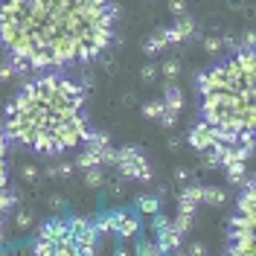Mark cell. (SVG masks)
Masks as SVG:
<instances>
[{
	"label": "cell",
	"instance_id": "6da1fadb",
	"mask_svg": "<svg viewBox=\"0 0 256 256\" xmlns=\"http://www.w3.org/2000/svg\"><path fill=\"white\" fill-rule=\"evenodd\" d=\"M116 32L108 0H12L0 3V44L30 70H62L99 58Z\"/></svg>",
	"mask_w": 256,
	"mask_h": 256
},
{
	"label": "cell",
	"instance_id": "7a4b0ae2",
	"mask_svg": "<svg viewBox=\"0 0 256 256\" xmlns=\"http://www.w3.org/2000/svg\"><path fill=\"white\" fill-rule=\"evenodd\" d=\"M3 137L44 158H58L88 143L84 84L62 73H44L18 90L3 114Z\"/></svg>",
	"mask_w": 256,
	"mask_h": 256
},
{
	"label": "cell",
	"instance_id": "3957f363",
	"mask_svg": "<svg viewBox=\"0 0 256 256\" xmlns=\"http://www.w3.org/2000/svg\"><path fill=\"white\" fill-rule=\"evenodd\" d=\"M201 122L236 140H254L256 131V52L242 50L195 73Z\"/></svg>",
	"mask_w": 256,
	"mask_h": 256
},
{
	"label": "cell",
	"instance_id": "277c9868",
	"mask_svg": "<svg viewBox=\"0 0 256 256\" xmlns=\"http://www.w3.org/2000/svg\"><path fill=\"white\" fill-rule=\"evenodd\" d=\"M99 233L90 218H47L35 230L32 256H96Z\"/></svg>",
	"mask_w": 256,
	"mask_h": 256
},
{
	"label": "cell",
	"instance_id": "5b68a950",
	"mask_svg": "<svg viewBox=\"0 0 256 256\" xmlns=\"http://www.w3.org/2000/svg\"><path fill=\"white\" fill-rule=\"evenodd\" d=\"M256 244V186L254 178L242 186V195L236 201V212L230 218V242L227 256H254Z\"/></svg>",
	"mask_w": 256,
	"mask_h": 256
},
{
	"label": "cell",
	"instance_id": "8992f818",
	"mask_svg": "<svg viewBox=\"0 0 256 256\" xmlns=\"http://www.w3.org/2000/svg\"><path fill=\"white\" fill-rule=\"evenodd\" d=\"M114 166L120 169V175L126 178V180H140V184H148V180L154 178L148 158L143 154V148H137V146L116 148V163H114Z\"/></svg>",
	"mask_w": 256,
	"mask_h": 256
},
{
	"label": "cell",
	"instance_id": "52a82bcc",
	"mask_svg": "<svg viewBox=\"0 0 256 256\" xmlns=\"http://www.w3.org/2000/svg\"><path fill=\"white\" fill-rule=\"evenodd\" d=\"M12 204H18V192L12 190V180H9V140L0 131V222Z\"/></svg>",
	"mask_w": 256,
	"mask_h": 256
},
{
	"label": "cell",
	"instance_id": "ba28073f",
	"mask_svg": "<svg viewBox=\"0 0 256 256\" xmlns=\"http://www.w3.org/2000/svg\"><path fill=\"white\" fill-rule=\"evenodd\" d=\"M224 137H227V134H218L216 128L204 126V122L198 120V122H195V126L190 128V134H186V143H190L192 148L198 152V154H207V152H212L216 146L222 143Z\"/></svg>",
	"mask_w": 256,
	"mask_h": 256
},
{
	"label": "cell",
	"instance_id": "9c48e42d",
	"mask_svg": "<svg viewBox=\"0 0 256 256\" xmlns=\"http://www.w3.org/2000/svg\"><path fill=\"white\" fill-rule=\"evenodd\" d=\"M154 230H158V244L160 254H175V250H180V233H178L175 227H172V218H166V216H154Z\"/></svg>",
	"mask_w": 256,
	"mask_h": 256
},
{
	"label": "cell",
	"instance_id": "30bf717a",
	"mask_svg": "<svg viewBox=\"0 0 256 256\" xmlns=\"http://www.w3.org/2000/svg\"><path fill=\"white\" fill-rule=\"evenodd\" d=\"M114 233L120 239H134L140 233V218L137 212H128V210H114Z\"/></svg>",
	"mask_w": 256,
	"mask_h": 256
},
{
	"label": "cell",
	"instance_id": "8fae6325",
	"mask_svg": "<svg viewBox=\"0 0 256 256\" xmlns=\"http://www.w3.org/2000/svg\"><path fill=\"white\" fill-rule=\"evenodd\" d=\"M195 30H198L195 18H192V15H180L172 26H166L163 32H166V41H169V44H180V41L192 38V35H195Z\"/></svg>",
	"mask_w": 256,
	"mask_h": 256
},
{
	"label": "cell",
	"instance_id": "7c38bea8",
	"mask_svg": "<svg viewBox=\"0 0 256 256\" xmlns=\"http://www.w3.org/2000/svg\"><path fill=\"white\" fill-rule=\"evenodd\" d=\"M198 204H201V184H186L178 198V216H195Z\"/></svg>",
	"mask_w": 256,
	"mask_h": 256
},
{
	"label": "cell",
	"instance_id": "4fadbf2b",
	"mask_svg": "<svg viewBox=\"0 0 256 256\" xmlns=\"http://www.w3.org/2000/svg\"><path fill=\"white\" fill-rule=\"evenodd\" d=\"M163 108L169 114H178L180 116V108H184V94H180V88L178 84H166V94H163Z\"/></svg>",
	"mask_w": 256,
	"mask_h": 256
},
{
	"label": "cell",
	"instance_id": "5bb4252c",
	"mask_svg": "<svg viewBox=\"0 0 256 256\" xmlns=\"http://www.w3.org/2000/svg\"><path fill=\"white\" fill-rule=\"evenodd\" d=\"M102 152H96V148H82V154H76V166H79L82 172H88V169H99L102 166V160H99Z\"/></svg>",
	"mask_w": 256,
	"mask_h": 256
},
{
	"label": "cell",
	"instance_id": "9a60e30c",
	"mask_svg": "<svg viewBox=\"0 0 256 256\" xmlns=\"http://www.w3.org/2000/svg\"><path fill=\"white\" fill-rule=\"evenodd\" d=\"M201 204L224 207V204H227V192H224L222 186H201Z\"/></svg>",
	"mask_w": 256,
	"mask_h": 256
},
{
	"label": "cell",
	"instance_id": "2e32d148",
	"mask_svg": "<svg viewBox=\"0 0 256 256\" xmlns=\"http://www.w3.org/2000/svg\"><path fill=\"white\" fill-rule=\"evenodd\" d=\"M169 47V41H166V32L163 30H158L154 35H148L143 41V52L146 56H154V52H160V50H166Z\"/></svg>",
	"mask_w": 256,
	"mask_h": 256
},
{
	"label": "cell",
	"instance_id": "e0dca14e",
	"mask_svg": "<svg viewBox=\"0 0 256 256\" xmlns=\"http://www.w3.org/2000/svg\"><path fill=\"white\" fill-rule=\"evenodd\" d=\"M137 210L146 212V216H158L160 212V198L158 195H140V198H137Z\"/></svg>",
	"mask_w": 256,
	"mask_h": 256
},
{
	"label": "cell",
	"instance_id": "ac0fdd59",
	"mask_svg": "<svg viewBox=\"0 0 256 256\" xmlns=\"http://www.w3.org/2000/svg\"><path fill=\"white\" fill-rule=\"evenodd\" d=\"M84 184H88L90 190H102V186L108 184V178H105V172H102V166H99V169H88V172H84Z\"/></svg>",
	"mask_w": 256,
	"mask_h": 256
},
{
	"label": "cell",
	"instance_id": "d6986e66",
	"mask_svg": "<svg viewBox=\"0 0 256 256\" xmlns=\"http://www.w3.org/2000/svg\"><path fill=\"white\" fill-rule=\"evenodd\" d=\"M88 148H96V152H102V148H108L111 146V137H108V131H90V137H88Z\"/></svg>",
	"mask_w": 256,
	"mask_h": 256
},
{
	"label": "cell",
	"instance_id": "ffe728a7",
	"mask_svg": "<svg viewBox=\"0 0 256 256\" xmlns=\"http://www.w3.org/2000/svg\"><path fill=\"white\" fill-rule=\"evenodd\" d=\"M134 254H137V256H163V254H160V248L152 239H143L137 248H134Z\"/></svg>",
	"mask_w": 256,
	"mask_h": 256
},
{
	"label": "cell",
	"instance_id": "44dd1931",
	"mask_svg": "<svg viewBox=\"0 0 256 256\" xmlns=\"http://www.w3.org/2000/svg\"><path fill=\"white\" fill-rule=\"evenodd\" d=\"M163 111H166V108H163V102H160V99H152V102H146V105H143V114L148 116V120H160Z\"/></svg>",
	"mask_w": 256,
	"mask_h": 256
},
{
	"label": "cell",
	"instance_id": "7402d4cb",
	"mask_svg": "<svg viewBox=\"0 0 256 256\" xmlns=\"http://www.w3.org/2000/svg\"><path fill=\"white\" fill-rule=\"evenodd\" d=\"M163 76L172 82V79H178L180 76V62L178 58H169V62H163Z\"/></svg>",
	"mask_w": 256,
	"mask_h": 256
},
{
	"label": "cell",
	"instance_id": "603a6c76",
	"mask_svg": "<svg viewBox=\"0 0 256 256\" xmlns=\"http://www.w3.org/2000/svg\"><path fill=\"white\" fill-rule=\"evenodd\" d=\"M20 178L30 180V184H35V180L41 178V169H38L35 163H24V166H20Z\"/></svg>",
	"mask_w": 256,
	"mask_h": 256
},
{
	"label": "cell",
	"instance_id": "cb8c5ba5",
	"mask_svg": "<svg viewBox=\"0 0 256 256\" xmlns=\"http://www.w3.org/2000/svg\"><path fill=\"white\" fill-rule=\"evenodd\" d=\"M70 172H73V166H70V163H52V166H50L47 169V175L50 178H70Z\"/></svg>",
	"mask_w": 256,
	"mask_h": 256
},
{
	"label": "cell",
	"instance_id": "d4e9b609",
	"mask_svg": "<svg viewBox=\"0 0 256 256\" xmlns=\"http://www.w3.org/2000/svg\"><path fill=\"white\" fill-rule=\"evenodd\" d=\"M204 47H207V52H222L224 50V38L222 35H207V38H204Z\"/></svg>",
	"mask_w": 256,
	"mask_h": 256
},
{
	"label": "cell",
	"instance_id": "484cf974",
	"mask_svg": "<svg viewBox=\"0 0 256 256\" xmlns=\"http://www.w3.org/2000/svg\"><path fill=\"white\" fill-rule=\"evenodd\" d=\"M15 227H18V230H30V227H32V212L20 210V212H18V218H15Z\"/></svg>",
	"mask_w": 256,
	"mask_h": 256
},
{
	"label": "cell",
	"instance_id": "4316f807",
	"mask_svg": "<svg viewBox=\"0 0 256 256\" xmlns=\"http://www.w3.org/2000/svg\"><path fill=\"white\" fill-rule=\"evenodd\" d=\"M140 76H143L146 82H154V79H158V67H154L152 62H148V64H143V70H140Z\"/></svg>",
	"mask_w": 256,
	"mask_h": 256
},
{
	"label": "cell",
	"instance_id": "83f0119b",
	"mask_svg": "<svg viewBox=\"0 0 256 256\" xmlns=\"http://www.w3.org/2000/svg\"><path fill=\"white\" fill-rule=\"evenodd\" d=\"M186 256H207V248H204L201 242H192L190 250H186Z\"/></svg>",
	"mask_w": 256,
	"mask_h": 256
},
{
	"label": "cell",
	"instance_id": "f1b7e54d",
	"mask_svg": "<svg viewBox=\"0 0 256 256\" xmlns=\"http://www.w3.org/2000/svg\"><path fill=\"white\" fill-rule=\"evenodd\" d=\"M169 12L180 18L184 12H186V3H184V0H172V3H169Z\"/></svg>",
	"mask_w": 256,
	"mask_h": 256
},
{
	"label": "cell",
	"instance_id": "f546056e",
	"mask_svg": "<svg viewBox=\"0 0 256 256\" xmlns=\"http://www.w3.org/2000/svg\"><path fill=\"white\" fill-rule=\"evenodd\" d=\"M160 122H163L166 128H172V126L178 122V114H169V111H163V116H160Z\"/></svg>",
	"mask_w": 256,
	"mask_h": 256
},
{
	"label": "cell",
	"instance_id": "4dcf8cb0",
	"mask_svg": "<svg viewBox=\"0 0 256 256\" xmlns=\"http://www.w3.org/2000/svg\"><path fill=\"white\" fill-rule=\"evenodd\" d=\"M50 210H52V212H62V210H64V198L52 195V198H50Z\"/></svg>",
	"mask_w": 256,
	"mask_h": 256
},
{
	"label": "cell",
	"instance_id": "1f68e13d",
	"mask_svg": "<svg viewBox=\"0 0 256 256\" xmlns=\"http://www.w3.org/2000/svg\"><path fill=\"white\" fill-rule=\"evenodd\" d=\"M175 180H178V184H190V169H178Z\"/></svg>",
	"mask_w": 256,
	"mask_h": 256
},
{
	"label": "cell",
	"instance_id": "d6a6232c",
	"mask_svg": "<svg viewBox=\"0 0 256 256\" xmlns=\"http://www.w3.org/2000/svg\"><path fill=\"white\" fill-rule=\"evenodd\" d=\"M105 186H108V192H111L114 198H120V195H122V184H105Z\"/></svg>",
	"mask_w": 256,
	"mask_h": 256
},
{
	"label": "cell",
	"instance_id": "836d02e7",
	"mask_svg": "<svg viewBox=\"0 0 256 256\" xmlns=\"http://www.w3.org/2000/svg\"><path fill=\"white\" fill-rule=\"evenodd\" d=\"M116 256H137V254H134V248L122 244V248H116Z\"/></svg>",
	"mask_w": 256,
	"mask_h": 256
},
{
	"label": "cell",
	"instance_id": "e575fe53",
	"mask_svg": "<svg viewBox=\"0 0 256 256\" xmlns=\"http://www.w3.org/2000/svg\"><path fill=\"white\" fill-rule=\"evenodd\" d=\"M3 242H6V233H3V227H0V244H3Z\"/></svg>",
	"mask_w": 256,
	"mask_h": 256
},
{
	"label": "cell",
	"instance_id": "d590c367",
	"mask_svg": "<svg viewBox=\"0 0 256 256\" xmlns=\"http://www.w3.org/2000/svg\"><path fill=\"white\" fill-rule=\"evenodd\" d=\"M172 256H186V254H184V250H175V254H172Z\"/></svg>",
	"mask_w": 256,
	"mask_h": 256
}]
</instances>
